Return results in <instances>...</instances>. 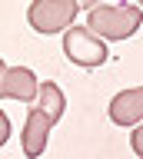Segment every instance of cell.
<instances>
[{"instance_id": "3957f363", "label": "cell", "mask_w": 143, "mask_h": 159, "mask_svg": "<svg viewBox=\"0 0 143 159\" xmlns=\"http://www.w3.org/2000/svg\"><path fill=\"white\" fill-rule=\"evenodd\" d=\"M63 53L77 63V66H103L107 63V43L97 40L87 27H70L63 33Z\"/></svg>"}, {"instance_id": "52a82bcc", "label": "cell", "mask_w": 143, "mask_h": 159, "mask_svg": "<svg viewBox=\"0 0 143 159\" xmlns=\"http://www.w3.org/2000/svg\"><path fill=\"white\" fill-rule=\"evenodd\" d=\"M33 106L40 109L50 123H60L63 109H67V99H63V93H60L57 83H40V93H37V103H33Z\"/></svg>"}, {"instance_id": "30bf717a", "label": "cell", "mask_w": 143, "mask_h": 159, "mask_svg": "<svg viewBox=\"0 0 143 159\" xmlns=\"http://www.w3.org/2000/svg\"><path fill=\"white\" fill-rule=\"evenodd\" d=\"M3 73H7V63H3V60H0V80H3Z\"/></svg>"}, {"instance_id": "6da1fadb", "label": "cell", "mask_w": 143, "mask_h": 159, "mask_svg": "<svg viewBox=\"0 0 143 159\" xmlns=\"http://www.w3.org/2000/svg\"><path fill=\"white\" fill-rule=\"evenodd\" d=\"M143 23V10L136 3H90L87 30L97 40H126Z\"/></svg>"}, {"instance_id": "9c48e42d", "label": "cell", "mask_w": 143, "mask_h": 159, "mask_svg": "<svg viewBox=\"0 0 143 159\" xmlns=\"http://www.w3.org/2000/svg\"><path fill=\"white\" fill-rule=\"evenodd\" d=\"M7 139H10V116L0 109V146H3Z\"/></svg>"}, {"instance_id": "ba28073f", "label": "cell", "mask_w": 143, "mask_h": 159, "mask_svg": "<svg viewBox=\"0 0 143 159\" xmlns=\"http://www.w3.org/2000/svg\"><path fill=\"white\" fill-rule=\"evenodd\" d=\"M130 146H133V152L143 159V123H140V126H133V133H130Z\"/></svg>"}, {"instance_id": "8992f818", "label": "cell", "mask_w": 143, "mask_h": 159, "mask_svg": "<svg viewBox=\"0 0 143 159\" xmlns=\"http://www.w3.org/2000/svg\"><path fill=\"white\" fill-rule=\"evenodd\" d=\"M50 119L43 116L37 106H30V113H27V126H23L20 133V143H23V152H27V159H37L47 149V133H50Z\"/></svg>"}, {"instance_id": "5b68a950", "label": "cell", "mask_w": 143, "mask_h": 159, "mask_svg": "<svg viewBox=\"0 0 143 159\" xmlns=\"http://www.w3.org/2000/svg\"><path fill=\"white\" fill-rule=\"evenodd\" d=\"M110 119L117 126H140L143 123V86L117 93L110 99Z\"/></svg>"}, {"instance_id": "7a4b0ae2", "label": "cell", "mask_w": 143, "mask_h": 159, "mask_svg": "<svg viewBox=\"0 0 143 159\" xmlns=\"http://www.w3.org/2000/svg\"><path fill=\"white\" fill-rule=\"evenodd\" d=\"M80 13V3L77 0H37L27 10V20L37 33H67L73 27V20Z\"/></svg>"}, {"instance_id": "277c9868", "label": "cell", "mask_w": 143, "mask_h": 159, "mask_svg": "<svg viewBox=\"0 0 143 159\" xmlns=\"http://www.w3.org/2000/svg\"><path fill=\"white\" fill-rule=\"evenodd\" d=\"M37 93H40V83H37V73L27 66H7L3 80H0V96L3 99H20V103H37Z\"/></svg>"}, {"instance_id": "8fae6325", "label": "cell", "mask_w": 143, "mask_h": 159, "mask_svg": "<svg viewBox=\"0 0 143 159\" xmlns=\"http://www.w3.org/2000/svg\"><path fill=\"white\" fill-rule=\"evenodd\" d=\"M140 10H143V7H140Z\"/></svg>"}]
</instances>
